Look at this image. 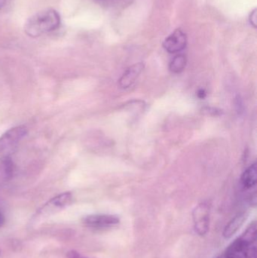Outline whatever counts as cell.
Returning <instances> with one entry per match:
<instances>
[{"mask_svg": "<svg viewBox=\"0 0 257 258\" xmlns=\"http://www.w3.org/2000/svg\"><path fill=\"white\" fill-rule=\"evenodd\" d=\"M225 256L226 258H256V243L247 242L240 236L227 247Z\"/></svg>", "mask_w": 257, "mask_h": 258, "instance_id": "cell-2", "label": "cell"}, {"mask_svg": "<svg viewBox=\"0 0 257 258\" xmlns=\"http://www.w3.org/2000/svg\"><path fill=\"white\" fill-rule=\"evenodd\" d=\"M27 134L25 125H19L9 129L0 137V153L9 150L18 144Z\"/></svg>", "mask_w": 257, "mask_h": 258, "instance_id": "cell-5", "label": "cell"}, {"mask_svg": "<svg viewBox=\"0 0 257 258\" xmlns=\"http://www.w3.org/2000/svg\"><path fill=\"white\" fill-rule=\"evenodd\" d=\"M6 0H0V9L4 6V5L6 4Z\"/></svg>", "mask_w": 257, "mask_h": 258, "instance_id": "cell-17", "label": "cell"}, {"mask_svg": "<svg viewBox=\"0 0 257 258\" xmlns=\"http://www.w3.org/2000/svg\"><path fill=\"white\" fill-rule=\"evenodd\" d=\"M187 37L181 29H177L163 42V47L167 52L175 54L182 51L187 46Z\"/></svg>", "mask_w": 257, "mask_h": 258, "instance_id": "cell-6", "label": "cell"}, {"mask_svg": "<svg viewBox=\"0 0 257 258\" xmlns=\"http://www.w3.org/2000/svg\"><path fill=\"white\" fill-rule=\"evenodd\" d=\"M0 254H1V249H0Z\"/></svg>", "mask_w": 257, "mask_h": 258, "instance_id": "cell-19", "label": "cell"}, {"mask_svg": "<svg viewBox=\"0 0 257 258\" xmlns=\"http://www.w3.org/2000/svg\"><path fill=\"white\" fill-rule=\"evenodd\" d=\"M144 69V64L141 62L135 63L125 71L119 81V85L122 89H128L133 86L138 78L142 71Z\"/></svg>", "mask_w": 257, "mask_h": 258, "instance_id": "cell-7", "label": "cell"}, {"mask_svg": "<svg viewBox=\"0 0 257 258\" xmlns=\"http://www.w3.org/2000/svg\"><path fill=\"white\" fill-rule=\"evenodd\" d=\"M68 257H69V258H84L81 257V256H80L78 253L75 252V251H71V252H69V254H68Z\"/></svg>", "mask_w": 257, "mask_h": 258, "instance_id": "cell-14", "label": "cell"}, {"mask_svg": "<svg viewBox=\"0 0 257 258\" xmlns=\"http://www.w3.org/2000/svg\"><path fill=\"white\" fill-rule=\"evenodd\" d=\"M5 221H6V219H5L4 215H3V212L0 210V227L4 225Z\"/></svg>", "mask_w": 257, "mask_h": 258, "instance_id": "cell-16", "label": "cell"}, {"mask_svg": "<svg viewBox=\"0 0 257 258\" xmlns=\"http://www.w3.org/2000/svg\"><path fill=\"white\" fill-rule=\"evenodd\" d=\"M194 230L199 236H205L210 228V206L203 203L198 205L193 212Z\"/></svg>", "mask_w": 257, "mask_h": 258, "instance_id": "cell-3", "label": "cell"}, {"mask_svg": "<svg viewBox=\"0 0 257 258\" xmlns=\"http://www.w3.org/2000/svg\"><path fill=\"white\" fill-rule=\"evenodd\" d=\"M256 11V9H253V10L252 11L251 13H250V17H249V20H250V24L253 25L254 28H256L257 24Z\"/></svg>", "mask_w": 257, "mask_h": 258, "instance_id": "cell-13", "label": "cell"}, {"mask_svg": "<svg viewBox=\"0 0 257 258\" xmlns=\"http://www.w3.org/2000/svg\"><path fill=\"white\" fill-rule=\"evenodd\" d=\"M15 172V165L12 159L6 157L0 162V180L9 181L12 178Z\"/></svg>", "mask_w": 257, "mask_h": 258, "instance_id": "cell-11", "label": "cell"}, {"mask_svg": "<svg viewBox=\"0 0 257 258\" xmlns=\"http://www.w3.org/2000/svg\"><path fill=\"white\" fill-rule=\"evenodd\" d=\"M72 201V194L69 192H63L51 199L43 208L42 211L53 210L54 209H62L70 204Z\"/></svg>", "mask_w": 257, "mask_h": 258, "instance_id": "cell-9", "label": "cell"}, {"mask_svg": "<svg viewBox=\"0 0 257 258\" xmlns=\"http://www.w3.org/2000/svg\"><path fill=\"white\" fill-rule=\"evenodd\" d=\"M198 96H199V98L202 99V98H205V96H206V92L204 89H200V90L198 92Z\"/></svg>", "mask_w": 257, "mask_h": 258, "instance_id": "cell-15", "label": "cell"}, {"mask_svg": "<svg viewBox=\"0 0 257 258\" xmlns=\"http://www.w3.org/2000/svg\"><path fill=\"white\" fill-rule=\"evenodd\" d=\"M98 1H104V0H98Z\"/></svg>", "mask_w": 257, "mask_h": 258, "instance_id": "cell-18", "label": "cell"}, {"mask_svg": "<svg viewBox=\"0 0 257 258\" xmlns=\"http://www.w3.org/2000/svg\"><path fill=\"white\" fill-rule=\"evenodd\" d=\"M249 214L244 212L238 214L236 216L234 217L225 227L223 230V236L225 239H228L232 238L240 229L244 225L245 221L248 218Z\"/></svg>", "mask_w": 257, "mask_h": 258, "instance_id": "cell-8", "label": "cell"}, {"mask_svg": "<svg viewBox=\"0 0 257 258\" xmlns=\"http://www.w3.org/2000/svg\"><path fill=\"white\" fill-rule=\"evenodd\" d=\"M83 224L95 229L110 228L120 223L119 217L113 215H92L84 217Z\"/></svg>", "mask_w": 257, "mask_h": 258, "instance_id": "cell-4", "label": "cell"}, {"mask_svg": "<svg viewBox=\"0 0 257 258\" xmlns=\"http://www.w3.org/2000/svg\"><path fill=\"white\" fill-rule=\"evenodd\" d=\"M187 65V57L184 54H178L174 57L169 65L170 71L174 74H180L185 69Z\"/></svg>", "mask_w": 257, "mask_h": 258, "instance_id": "cell-12", "label": "cell"}, {"mask_svg": "<svg viewBox=\"0 0 257 258\" xmlns=\"http://www.w3.org/2000/svg\"><path fill=\"white\" fill-rule=\"evenodd\" d=\"M60 17L54 9L40 11L30 17L24 25L25 33L30 37H38L58 28Z\"/></svg>", "mask_w": 257, "mask_h": 258, "instance_id": "cell-1", "label": "cell"}, {"mask_svg": "<svg viewBox=\"0 0 257 258\" xmlns=\"http://www.w3.org/2000/svg\"><path fill=\"white\" fill-rule=\"evenodd\" d=\"M256 163L250 165L247 169L244 171L241 176V184L244 189H249L253 188L256 185L257 173Z\"/></svg>", "mask_w": 257, "mask_h": 258, "instance_id": "cell-10", "label": "cell"}]
</instances>
